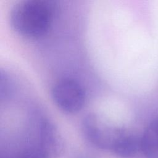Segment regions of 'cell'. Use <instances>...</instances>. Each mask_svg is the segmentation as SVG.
I'll return each mask as SVG.
<instances>
[{"label":"cell","instance_id":"2","mask_svg":"<svg viewBox=\"0 0 158 158\" xmlns=\"http://www.w3.org/2000/svg\"><path fill=\"white\" fill-rule=\"evenodd\" d=\"M82 129L85 136L93 144L111 150L128 131L94 112L87 114L83 118Z\"/></svg>","mask_w":158,"mask_h":158},{"label":"cell","instance_id":"4","mask_svg":"<svg viewBox=\"0 0 158 158\" xmlns=\"http://www.w3.org/2000/svg\"><path fill=\"white\" fill-rule=\"evenodd\" d=\"M39 148L48 158L57 157L62 154V141L55 129L48 123L43 124L41 126Z\"/></svg>","mask_w":158,"mask_h":158},{"label":"cell","instance_id":"3","mask_svg":"<svg viewBox=\"0 0 158 158\" xmlns=\"http://www.w3.org/2000/svg\"><path fill=\"white\" fill-rule=\"evenodd\" d=\"M52 97L56 104L68 113L80 110L85 101L82 86L77 81L70 78L62 79L55 83L52 89Z\"/></svg>","mask_w":158,"mask_h":158},{"label":"cell","instance_id":"1","mask_svg":"<svg viewBox=\"0 0 158 158\" xmlns=\"http://www.w3.org/2000/svg\"><path fill=\"white\" fill-rule=\"evenodd\" d=\"M56 12L57 6L52 1H22L11 9L10 22L19 34L27 38H38L48 31Z\"/></svg>","mask_w":158,"mask_h":158},{"label":"cell","instance_id":"7","mask_svg":"<svg viewBox=\"0 0 158 158\" xmlns=\"http://www.w3.org/2000/svg\"><path fill=\"white\" fill-rule=\"evenodd\" d=\"M17 158H48V156L38 148L25 150L20 154Z\"/></svg>","mask_w":158,"mask_h":158},{"label":"cell","instance_id":"5","mask_svg":"<svg viewBox=\"0 0 158 158\" xmlns=\"http://www.w3.org/2000/svg\"><path fill=\"white\" fill-rule=\"evenodd\" d=\"M141 151L147 158H158V118L148 124L141 136Z\"/></svg>","mask_w":158,"mask_h":158},{"label":"cell","instance_id":"6","mask_svg":"<svg viewBox=\"0 0 158 158\" xmlns=\"http://www.w3.org/2000/svg\"><path fill=\"white\" fill-rule=\"evenodd\" d=\"M141 151V137L127 131L125 135L116 143L112 151L122 157H130Z\"/></svg>","mask_w":158,"mask_h":158}]
</instances>
